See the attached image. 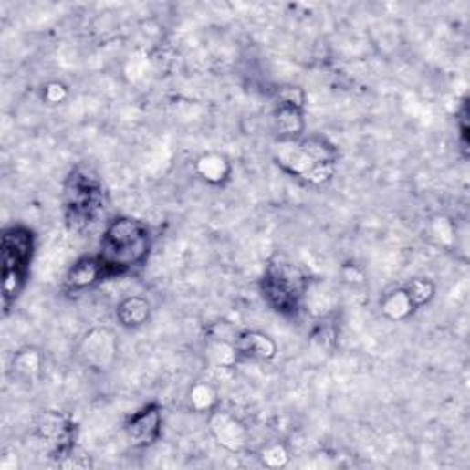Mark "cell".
Returning <instances> with one entry per match:
<instances>
[{
  "label": "cell",
  "instance_id": "obj_12",
  "mask_svg": "<svg viewBox=\"0 0 470 470\" xmlns=\"http://www.w3.org/2000/svg\"><path fill=\"white\" fill-rule=\"evenodd\" d=\"M274 129L279 134V140H298L305 131L303 109L288 103H277L272 114Z\"/></svg>",
  "mask_w": 470,
  "mask_h": 470
},
{
  "label": "cell",
  "instance_id": "obj_5",
  "mask_svg": "<svg viewBox=\"0 0 470 470\" xmlns=\"http://www.w3.org/2000/svg\"><path fill=\"white\" fill-rule=\"evenodd\" d=\"M308 292L305 272L283 259L272 261L261 279V294L265 301L283 317H296Z\"/></svg>",
  "mask_w": 470,
  "mask_h": 470
},
{
  "label": "cell",
  "instance_id": "obj_7",
  "mask_svg": "<svg viewBox=\"0 0 470 470\" xmlns=\"http://www.w3.org/2000/svg\"><path fill=\"white\" fill-rule=\"evenodd\" d=\"M127 437L132 446L147 448L159 441L162 433V410L159 404H147L136 412L125 426Z\"/></svg>",
  "mask_w": 470,
  "mask_h": 470
},
{
  "label": "cell",
  "instance_id": "obj_1",
  "mask_svg": "<svg viewBox=\"0 0 470 470\" xmlns=\"http://www.w3.org/2000/svg\"><path fill=\"white\" fill-rule=\"evenodd\" d=\"M339 149L324 136L279 140L276 164L288 175L312 186H322L335 175Z\"/></svg>",
  "mask_w": 470,
  "mask_h": 470
},
{
  "label": "cell",
  "instance_id": "obj_4",
  "mask_svg": "<svg viewBox=\"0 0 470 470\" xmlns=\"http://www.w3.org/2000/svg\"><path fill=\"white\" fill-rule=\"evenodd\" d=\"M65 221L70 232H85L98 223L105 193L99 179L87 168H76L65 183Z\"/></svg>",
  "mask_w": 470,
  "mask_h": 470
},
{
  "label": "cell",
  "instance_id": "obj_13",
  "mask_svg": "<svg viewBox=\"0 0 470 470\" xmlns=\"http://www.w3.org/2000/svg\"><path fill=\"white\" fill-rule=\"evenodd\" d=\"M116 319L120 326L127 329L141 328L151 319V303L141 296H129L120 301L116 308Z\"/></svg>",
  "mask_w": 470,
  "mask_h": 470
},
{
  "label": "cell",
  "instance_id": "obj_9",
  "mask_svg": "<svg viewBox=\"0 0 470 470\" xmlns=\"http://www.w3.org/2000/svg\"><path fill=\"white\" fill-rule=\"evenodd\" d=\"M210 432L214 439L228 452H243L248 444L246 426L234 417L230 412L212 410L210 413Z\"/></svg>",
  "mask_w": 470,
  "mask_h": 470
},
{
  "label": "cell",
  "instance_id": "obj_18",
  "mask_svg": "<svg viewBox=\"0 0 470 470\" xmlns=\"http://www.w3.org/2000/svg\"><path fill=\"white\" fill-rule=\"evenodd\" d=\"M41 368V357L37 351L34 350H26L21 351L16 359H14V370L23 375V377H34Z\"/></svg>",
  "mask_w": 470,
  "mask_h": 470
},
{
  "label": "cell",
  "instance_id": "obj_17",
  "mask_svg": "<svg viewBox=\"0 0 470 470\" xmlns=\"http://www.w3.org/2000/svg\"><path fill=\"white\" fill-rule=\"evenodd\" d=\"M190 402L197 412H212L217 402V393L210 384L197 382L190 390Z\"/></svg>",
  "mask_w": 470,
  "mask_h": 470
},
{
  "label": "cell",
  "instance_id": "obj_6",
  "mask_svg": "<svg viewBox=\"0 0 470 470\" xmlns=\"http://www.w3.org/2000/svg\"><path fill=\"white\" fill-rule=\"evenodd\" d=\"M37 437L52 459H65L74 450L76 424L63 413L48 412L37 424Z\"/></svg>",
  "mask_w": 470,
  "mask_h": 470
},
{
  "label": "cell",
  "instance_id": "obj_10",
  "mask_svg": "<svg viewBox=\"0 0 470 470\" xmlns=\"http://www.w3.org/2000/svg\"><path fill=\"white\" fill-rule=\"evenodd\" d=\"M103 277H107V272H105V266H103L99 256H92V257L87 256V257L78 259L68 268V272L65 276V287L70 292H81V290L94 287Z\"/></svg>",
  "mask_w": 470,
  "mask_h": 470
},
{
  "label": "cell",
  "instance_id": "obj_21",
  "mask_svg": "<svg viewBox=\"0 0 470 470\" xmlns=\"http://www.w3.org/2000/svg\"><path fill=\"white\" fill-rule=\"evenodd\" d=\"M67 94H68L67 87H65L63 83H59V81L48 83V85L45 87V99H47L48 103H52V105L61 103V101L67 98Z\"/></svg>",
  "mask_w": 470,
  "mask_h": 470
},
{
  "label": "cell",
  "instance_id": "obj_3",
  "mask_svg": "<svg viewBox=\"0 0 470 470\" xmlns=\"http://www.w3.org/2000/svg\"><path fill=\"white\" fill-rule=\"evenodd\" d=\"M0 250H3V305L5 312H8L28 283L36 235L26 226H12L5 230Z\"/></svg>",
  "mask_w": 470,
  "mask_h": 470
},
{
  "label": "cell",
  "instance_id": "obj_11",
  "mask_svg": "<svg viewBox=\"0 0 470 470\" xmlns=\"http://www.w3.org/2000/svg\"><path fill=\"white\" fill-rule=\"evenodd\" d=\"M235 353L252 360H272L277 355V344L265 333L243 331L234 342Z\"/></svg>",
  "mask_w": 470,
  "mask_h": 470
},
{
  "label": "cell",
  "instance_id": "obj_8",
  "mask_svg": "<svg viewBox=\"0 0 470 470\" xmlns=\"http://www.w3.org/2000/svg\"><path fill=\"white\" fill-rule=\"evenodd\" d=\"M118 353L116 337L109 329H92L81 342L79 357L92 370H107L112 366Z\"/></svg>",
  "mask_w": 470,
  "mask_h": 470
},
{
  "label": "cell",
  "instance_id": "obj_15",
  "mask_svg": "<svg viewBox=\"0 0 470 470\" xmlns=\"http://www.w3.org/2000/svg\"><path fill=\"white\" fill-rule=\"evenodd\" d=\"M381 308L384 312V317L393 322H402L415 312V307L404 287L388 292L381 301Z\"/></svg>",
  "mask_w": 470,
  "mask_h": 470
},
{
  "label": "cell",
  "instance_id": "obj_19",
  "mask_svg": "<svg viewBox=\"0 0 470 470\" xmlns=\"http://www.w3.org/2000/svg\"><path fill=\"white\" fill-rule=\"evenodd\" d=\"M261 459L270 468H281L288 463V452L283 444H270L261 452Z\"/></svg>",
  "mask_w": 470,
  "mask_h": 470
},
{
  "label": "cell",
  "instance_id": "obj_16",
  "mask_svg": "<svg viewBox=\"0 0 470 470\" xmlns=\"http://www.w3.org/2000/svg\"><path fill=\"white\" fill-rule=\"evenodd\" d=\"M404 290L408 292L415 310L424 307L426 303H430L435 296V285L426 279V277H415V279H410L406 285H404Z\"/></svg>",
  "mask_w": 470,
  "mask_h": 470
},
{
  "label": "cell",
  "instance_id": "obj_14",
  "mask_svg": "<svg viewBox=\"0 0 470 470\" xmlns=\"http://www.w3.org/2000/svg\"><path fill=\"white\" fill-rule=\"evenodd\" d=\"M195 170H197L199 177H203L208 184H214V186L225 184L232 175L230 162L219 152L203 154L195 164Z\"/></svg>",
  "mask_w": 470,
  "mask_h": 470
},
{
  "label": "cell",
  "instance_id": "obj_20",
  "mask_svg": "<svg viewBox=\"0 0 470 470\" xmlns=\"http://www.w3.org/2000/svg\"><path fill=\"white\" fill-rule=\"evenodd\" d=\"M277 103H288L296 107H305V92L298 87H285L277 94Z\"/></svg>",
  "mask_w": 470,
  "mask_h": 470
},
{
  "label": "cell",
  "instance_id": "obj_2",
  "mask_svg": "<svg viewBox=\"0 0 470 470\" xmlns=\"http://www.w3.org/2000/svg\"><path fill=\"white\" fill-rule=\"evenodd\" d=\"M152 246L151 230L143 221L132 217H118L109 223L101 237L99 259L107 277L120 276L140 268Z\"/></svg>",
  "mask_w": 470,
  "mask_h": 470
}]
</instances>
